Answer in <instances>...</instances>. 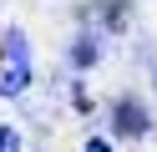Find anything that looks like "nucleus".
Here are the masks:
<instances>
[{
    "label": "nucleus",
    "mask_w": 157,
    "mask_h": 152,
    "mask_svg": "<svg viewBox=\"0 0 157 152\" xmlns=\"http://www.w3.org/2000/svg\"><path fill=\"white\" fill-rule=\"evenodd\" d=\"M31 86V41L25 30H5V71H0V96H21Z\"/></svg>",
    "instance_id": "f257e3e1"
},
{
    "label": "nucleus",
    "mask_w": 157,
    "mask_h": 152,
    "mask_svg": "<svg viewBox=\"0 0 157 152\" xmlns=\"http://www.w3.org/2000/svg\"><path fill=\"white\" fill-rule=\"evenodd\" d=\"M71 66H76V71L96 66V41H91V36H76V41H71Z\"/></svg>",
    "instance_id": "7ed1b4c3"
},
{
    "label": "nucleus",
    "mask_w": 157,
    "mask_h": 152,
    "mask_svg": "<svg viewBox=\"0 0 157 152\" xmlns=\"http://www.w3.org/2000/svg\"><path fill=\"white\" fill-rule=\"evenodd\" d=\"M0 152H25V147H21V132H15V127H0Z\"/></svg>",
    "instance_id": "20e7f679"
},
{
    "label": "nucleus",
    "mask_w": 157,
    "mask_h": 152,
    "mask_svg": "<svg viewBox=\"0 0 157 152\" xmlns=\"http://www.w3.org/2000/svg\"><path fill=\"white\" fill-rule=\"evenodd\" d=\"M81 152H112V142H106V137H86V147Z\"/></svg>",
    "instance_id": "39448f33"
},
{
    "label": "nucleus",
    "mask_w": 157,
    "mask_h": 152,
    "mask_svg": "<svg viewBox=\"0 0 157 152\" xmlns=\"http://www.w3.org/2000/svg\"><path fill=\"white\" fill-rule=\"evenodd\" d=\"M112 127H117V137H147V127H152V117H147V107L137 96H122L112 107Z\"/></svg>",
    "instance_id": "f03ea898"
}]
</instances>
